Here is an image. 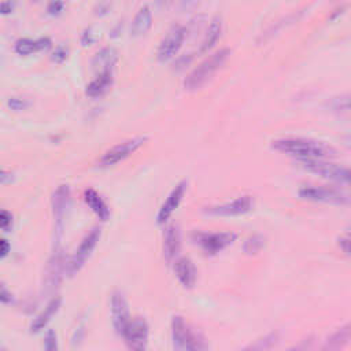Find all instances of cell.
<instances>
[{"label":"cell","instance_id":"19","mask_svg":"<svg viewBox=\"0 0 351 351\" xmlns=\"http://www.w3.org/2000/svg\"><path fill=\"white\" fill-rule=\"evenodd\" d=\"M84 200L88 204V207L95 213V215L100 221H107L110 217V208L107 203L103 200V197L92 188H88L84 191Z\"/></svg>","mask_w":351,"mask_h":351},{"label":"cell","instance_id":"43","mask_svg":"<svg viewBox=\"0 0 351 351\" xmlns=\"http://www.w3.org/2000/svg\"><path fill=\"white\" fill-rule=\"evenodd\" d=\"M4 351H5V350H4Z\"/></svg>","mask_w":351,"mask_h":351},{"label":"cell","instance_id":"6","mask_svg":"<svg viewBox=\"0 0 351 351\" xmlns=\"http://www.w3.org/2000/svg\"><path fill=\"white\" fill-rule=\"evenodd\" d=\"M237 234L233 232H195L192 240L207 255H217L233 244Z\"/></svg>","mask_w":351,"mask_h":351},{"label":"cell","instance_id":"1","mask_svg":"<svg viewBox=\"0 0 351 351\" xmlns=\"http://www.w3.org/2000/svg\"><path fill=\"white\" fill-rule=\"evenodd\" d=\"M271 148L303 159H329L337 155V151L319 140L306 137H282L271 141Z\"/></svg>","mask_w":351,"mask_h":351},{"label":"cell","instance_id":"27","mask_svg":"<svg viewBox=\"0 0 351 351\" xmlns=\"http://www.w3.org/2000/svg\"><path fill=\"white\" fill-rule=\"evenodd\" d=\"M263 247H265V237L262 234H252L244 241L243 251L248 255H254V254H258Z\"/></svg>","mask_w":351,"mask_h":351},{"label":"cell","instance_id":"21","mask_svg":"<svg viewBox=\"0 0 351 351\" xmlns=\"http://www.w3.org/2000/svg\"><path fill=\"white\" fill-rule=\"evenodd\" d=\"M112 84V70L100 71L88 85H86V95L90 97H97L103 95Z\"/></svg>","mask_w":351,"mask_h":351},{"label":"cell","instance_id":"10","mask_svg":"<svg viewBox=\"0 0 351 351\" xmlns=\"http://www.w3.org/2000/svg\"><path fill=\"white\" fill-rule=\"evenodd\" d=\"M110 313H111V322L117 332V335L122 336L126 330L129 322L132 321L129 314V307L125 295L121 291H114L111 293L110 300Z\"/></svg>","mask_w":351,"mask_h":351},{"label":"cell","instance_id":"7","mask_svg":"<svg viewBox=\"0 0 351 351\" xmlns=\"http://www.w3.org/2000/svg\"><path fill=\"white\" fill-rule=\"evenodd\" d=\"M145 140H147L145 136H136V137H130L128 140H123V141L112 145L99 158L97 165L100 167H107V166H112V165L123 160L130 154H133L137 148H140Z\"/></svg>","mask_w":351,"mask_h":351},{"label":"cell","instance_id":"8","mask_svg":"<svg viewBox=\"0 0 351 351\" xmlns=\"http://www.w3.org/2000/svg\"><path fill=\"white\" fill-rule=\"evenodd\" d=\"M149 336V328L144 318H132L122 337L129 348V351H145Z\"/></svg>","mask_w":351,"mask_h":351},{"label":"cell","instance_id":"31","mask_svg":"<svg viewBox=\"0 0 351 351\" xmlns=\"http://www.w3.org/2000/svg\"><path fill=\"white\" fill-rule=\"evenodd\" d=\"M332 104L337 110H351V93L335 99Z\"/></svg>","mask_w":351,"mask_h":351},{"label":"cell","instance_id":"41","mask_svg":"<svg viewBox=\"0 0 351 351\" xmlns=\"http://www.w3.org/2000/svg\"><path fill=\"white\" fill-rule=\"evenodd\" d=\"M343 141H344V144H346L347 147L351 148V134H346V136L343 137Z\"/></svg>","mask_w":351,"mask_h":351},{"label":"cell","instance_id":"18","mask_svg":"<svg viewBox=\"0 0 351 351\" xmlns=\"http://www.w3.org/2000/svg\"><path fill=\"white\" fill-rule=\"evenodd\" d=\"M60 306H62V298H59V296L52 298L47 303L44 310L32 321L30 330L32 332H40L41 329H44L48 325V322L52 319V317L59 311Z\"/></svg>","mask_w":351,"mask_h":351},{"label":"cell","instance_id":"35","mask_svg":"<svg viewBox=\"0 0 351 351\" xmlns=\"http://www.w3.org/2000/svg\"><path fill=\"white\" fill-rule=\"evenodd\" d=\"M63 7H64V3H62V1H51L48 4L47 10H48L49 14H58L59 11L63 10Z\"/></svg>","mask_w":351,"mask_h":351},{"label":"cell","instance_id":"36","mask_svg":"<svg viewBox=\"0 0 351 351\" xmlns=\"http://www.w3.org/2000/svg\"><path fill=\"white\" fill-rule=\"evenodd\" d=\"M1 302L3 303H11L12 302V295L7 291L4 284L1 285Z\"/></svg>","mask_w":351,"mask_h":351},{"label":"cell","instance_id":"40","mask_svg":"<svg viewBox=\"0 0 351 351\" xmlns=\"http://www.w3.org/2000/svg\"><path fill=\"white\" fill-rule=\"evenodd\" d=\"M12 7H14V4L12 3H1V11L5 14V12H8V11H11L12 10Z\"/></svg>","mask_w":351,"mask_h":351},{"label":"cell","instance_id":"9","mask_svg":"<svg viewBox=\"0 0 351 351\" xmlns=\"http://www.w3.org/2000/svg\"><path fill=\"white\" fill-rule=\"evenodd\" d=\"M254 207V199L250 195L239 196L230 202L204 207V213L214 217H234L251 211Z\"/></svg>","mask_w":351,"mask_h":351},{"label":"cell","instance_id":"20","mask_svg":"<svg viewBox=\"0 0 351 351\" xmlns=\"http://www.w3.org/2000/svg\"><path fill=\"white\" fill-rule=\"evenodd\" d=\"M152 23V12L148 4H143L136 15L133 16L132 25H130V34L132 36H141L147 33V30L151 27Z\"/></svg>","mask_w":351,"mask_h":351},{"label":"cell","instance_id":"26","mask_svg":"<svg viewBox=\"0 0 351 351\" xmlns=\"http://www.w3.org/2000/svg\"><path fill=\"white\" fill-rule=\"evenodd\" d=\"M115 60H117V51L111 47H106V48H101L99 52H96L93 58V64L96 67L100 66L101 67L100 71H106L112 69Z\"/></svg>","mask_w":351,"mask_h":351},{"label":"cell","instance_id":"33","mask_svg":"<svg viewBox=\"0 0 351 351\" xmlns=\"http://www.w3.org/2000/svg\"><path fill=\"white\" fill-rule=\"evenodd\" d=\"M7 103L14 110H22V108H25L29 104L25 99H21V97H10Z\"/></svg>","mask_w":351,"mask_h":351},{"label":"cell","instance_id":"37","mask_svg":"<svg viewBox=\"0 0 351 351\" xmlns=\"http://www.w3.org/2000/svg\"><path fill=\"white\" fill-rule=\"evenodd\" d=\"M84 325H80L75 330H74V335H73V343H75L77 340L81 341L82 340V335H84Z\"/></svg>","mask_w":351,"mask_h":351},{"label":"cell","instance_id":"14","mask_svg":"<svg viewBox=\"0 0 351 351\" xmlns=\"http://www.w3.org/2000/svg\"><path fill=\"white\" fill-rule=\"evenodd\" d=\"M181 248V233L176 223L167 225L163 232V256L167 262H174Z\"/></svg>","mask_w":351,"mask_h":351},{"label":"cell","instance_id":"2","mask_svg":"<svg viewBox=\"0 0 351 351\" xmlns=\"http://www.w3.org/2000/svg\"><path fill=\"white\" fill-rule=\"evenodd\" d=\"M230 51L228 48H219L200 62L184 80V86L188 90H195L200 88L228 59Z\"/></svg>","mask_w":351,"mask_h":351},{"label":"cell","instance_id":"39","mask_svg":"<svg viewBox=\"0 0 351 351\" xmlns=\"http://www.w3.org/2000/svg\"><path fill=\"white\" fill-rule=\"evenodd\" d=\"M8 177L12 178V173H11V171L8 173V171L4 169V170L1 171V184H7V182H8V180H7Z\"/></svg>","mask_w":351,"mask_h":351},{"label":"cell","instance_id":"12","mask_svg":"<svg viewBox=\"0 0 351 351\" xmlns=\"http://www.w3.org/2000/svg\"><path fill=\"white\" fill-rule=\"evenodd\" d=\"M186 29L182 25H174L167 30L165 37L160 40L158 45V58L159 60H167L170 59L181 47L184 38H185Z\"/></svg>","mask_w":351,"mask_h":351},{"label":"cell","instance_id":"22","mask_svg":"<svg viewBox=\"0 0 351 351\" xmlns=\"http://www.w3.org/2000/svg\"><path fill=\"white\" fill-rule=\"evenodd\" d=\"M66 261L63 258V254L60 250L53 251V255L48 263V271H47V282L49 287H53L59 282L62 273L66 271Z\"/></svg>","mask_w":351,"mask_h":351},{"label":"cell","instance_id":"23","mask_svg":"<svg viewBox=\"0 0 351 351\" xmlns=\"http://www.w3.org/2000/svg\"><path fill=\"white\" fill-rule=\"evenodd\" d=\"M51 45L49 37H40V38H29L23 37L15 41V52L19 55H29L33 52H37L40 49H44Z\"/></svg>","mask_w":351,"mask_h":351},{"label":"cell","instance_id":"13","mask_svg":"<svg viewBox=\"0 0 351 351\" xmlns=\"http://www.w3.org/2000/svg\"><path fill=\"white\" fill-rule=\"evenodd\" d=\"M186 180H181L167 195L166 200L162 203L158 214H156V221L158 223H165L169 221V218L171 217V214L176 211V208L180 206L184 193L186 191Z\"/></svg>","mask_w":351,"mask_h":351},{"label":"cell","instance_id":"25","mask_svg":"<svg viewBox=\"0 0 351 351\" xmlns=\"http://www.w3.org/2000/svg\"><path fill=\"white\" fill-rule=\"evenodd\" d=\"M278 343V333L270 332L259 339H256L254 343H250L248 346L243 347L239 351H271Z\"/></svg>","mask_w":351,"mask_h":351},{"label":"cell","instance_id":"38","mask_svg":"<svg viewBox=\"0 0 351 351\" xmlns=\"http://www.w3.org/2000/svg\"><path fill=\"white\" fill-rule=\"evenodd\" d=\"M8 250H10V244L5 239H1V256L4 258L7 254H8Z\"/></svg>","mask_w":351,"mask_h":351},{"label":"cell","instance_id":"5","mask_svg":"<svg viewBox=\"0 0 351 351\" xmlns=\"http://www.w3.org/2000/svg\"><path fill=\"white\" fill-rule=\"evenodd\" d=\"M100 233H101L100 228L95 226L82 237L81 243L74 250L73 255L70 256V259L66 263V273L69 276H74L75 273H78L81 270V267L86 263V261L89 259L92 251L95 250V247L100 239Z\"/></svg>","mask_w":351,"mask_h":351},{"label":"cell","instance_id":"29","mask_svg":"<svg viewBox=\"0 0 351 351\" xmlns=\"http://www.w3.org/2000/svg\"><path fill=\"white\" fill-rule=\"evenodd\" d=\"M43 347L44 351H59V343H58V336L55 333V330L48 329L44 335V340H43Z\"/></svg>","mask_w":351,"mask_h":351},{"label":"cell","instance_id":"42","mask_svg":"<svg viewBox=\"0 0 351 351\" xmlns=\"http://www.w3.org/2000/svg\"><path fill=\"white\" fill-rule=\"evenodd\" d=\"M287 351H302V348L300 347H292V348H289Z\"/></svg>","mask_w":351,"mask_h":351},{"label":"cell","instance_id":"24","mask_svg":"<svg viewBox=\"0 0 351 351\" xmlns=\"http://www.w3.org/2000/svg\"><path fill=\"white\" fill-rule=\"evenodd\" d=\"M221 32H222V18H221L219 15H215V16L210 21V25H208V27H207V30H206L204 38L202 40L197 52H199V53L207 52V51L217 43V40H218L219 36H221Z\"/></svg>","mask_w":351,"mask_h":351},{"label":"cell","instance_id":"11","mask_svg":"<svg viewBox=\"0 0 351 351\" xmlns=\"http://www.w3.org/2000/svg\"><path fill=\"white\" fill-rule=\"evenodd\" d=\"M70 203V189L69 185H59L53 195H52V213H53V221H55V236L56 240L60 239L64 225V217L66 211L69 208Z\"/></svg>","mask_w":351,"mask_h":351},{"label":"cell","instance_id":"34","mask_svg":"<svg viewBox=\"0 0 351 351\" xmlns=\"http://www.w3.org/2000/svg\"><path fill=\"white\" fill-rule=\"evenodd\" d=\"M66 53H67L66 48H64L63 45H59V47H56L55 51L52 52V59H55V60H58V62H62V60L66 58Z\"/></svg>","mask_w":351,"mask_h":351},{"label":"cell","instance_id":"3","mask_svg":"<svg viewBox=\"0 0 351 351\" xmlns=\"http://www.w3.org/2000/svg\"><path fill=\"white\" fill-rule=\"evenodd\" d=\"M299 165L307 171L314 173L325 180L351 188V167L333 163L326 159H303L299 160Z\"/></svg>","mask_w":351,"mask_h":351},{"label":"cell","instance_id":"15","mask_svg":"<svg viewBox=\"0 0 351 351\" xmlns=\"http://www.w3.org/2000/svg\"><path fill=\"white\" fill-rule=\"evenodd\" d=\"M174 273L184 288H193L197 278L195 263L188 256H180L174 261Z\"/></svg>","mask_w":351,"mask_h":351},{"label":"cell","instance_id":"16","mask_svg":"<svg viewBox=\"0 0 351 351\" xmlns=\"http://www.w3.org/2000/svg\"><path fill=\"white\" fill-rule=\"evenodd\" d=\"M351 343V322L337 328L330 336L326 337L318 351H343Z\"/></svg>","mask_w":351,"mask_h":351},{"label":"cell","instance_id":"4","mask_svg":"<svg viewBox=\"0 0 351 351\" xmlns=\"http://www.w3.org/2000/svg\"><path fill=\"white\" fill-rule=\"evenodd\" d=\"M298 195L310 202H319L336 206L351 204V196L346 192L333 188V186H322V185H303L299 188Z\"/></svg>","mask_w":351,"mask_h":351},{"label":"cell","instance_id":"32","mask_svg":"<svg viewBox=\"0 0 351 351\" xmlns=\"http://www.w3.org/2000/svg\"><path fill=\"white\" fill-rule=\"evenodd\" d=\"M0 226L4 232H8L12 226V215L10 211L7 210H1V214H0Z\"/></svg>","mask_w":351,"mask_h":351},{"label":"cell","instance_id":"30","mask_svg":"<svg viewBox=\"0 0 351 351\" xmlns=\"http://www.w3.org/2000/svg\"><path fill=\"white\" fill-rule=\"evenodd\" d=\"M339 248L346 254L351 256V229L346 230L337 240Z\"/></svg>","mask_w":351,"mask_h":351},{"label":"cell","instance_id":"17","mask_svg":"<svg viewBox=\"0 0 351 351\" xmlns=\"http://www.w3.org/2000/svg\"><path fill=\"white\" fill-rule=\"evenodd\" d=\"M192 329L188 326L181 315H174L171 318V344L174 351H184L186 343L192 335Z\"/></svg>","mask_w":351,"mask_h":351},{"label":"cell","instance_id":"28","mask_svg":"<svg viewBox=\"0 0 351 351\" xmlns=\"http://www.w3.org/2000/svg\"><path fill=\"white\" fill-rule=\"evenodd\" d=\"M184 351H208V344L199 332L193 330Z\"/></svg>","mask_w":351,"mask_h":351}]
</instances>
